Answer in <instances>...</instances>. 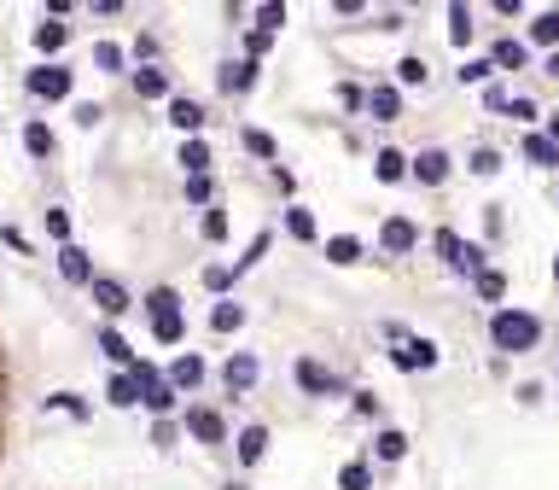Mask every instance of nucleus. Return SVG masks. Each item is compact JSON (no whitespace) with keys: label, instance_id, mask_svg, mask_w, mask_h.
<instances>
[{"label":"nucleus","instance_id":"obj_1","mask_svg":"<svg viewBox=\"0 0 559 490\" xmlns=\"http://www.w3.org/2000/svg\"><path fill=\"white\" fill-rule=\"evenodd\" d=\"M12 420H18V362L0 327V467H6V444H12Z\"/></svg>","mask_w":559,"mask_h":490},{"label":"nucleus","instance_id":"obj_2","mask_svg":"<svg viewBox=\"0 0 559 490\" xmlns=\"http://www.w3.org/2000/svg\"><path fill=\"white\" fill-rule=\"evenodd\" d=\"M495 333H501V345H513V350L536 345V321H530V315H501Z\"/></svg>","mask_w":559,"mask_h":490},{"label":"nucleus","instance_id":"obj_3","mask_svg":"<svg viewBox=\"0 0 559 490\" xmlns=\"http://www.w3.org/2000/svg\"><path fill=\"white\" fill-rule=\"evenodd\" d=\"M530 158H536L542 170H554V164H559V152H554V146H548V140H530Z\"/></svg>","mask_w":559,"mask_h":490},{"label":"nucleus","instance_id":"obj_4","mask_svg":"<svg viewBox=\"0 0 559 490\" xmlns=\"http://www.w3.org/2000/svg\"><path fill=\"white\" fill-rule=\"evenodd\" d=\"M536 41H559V12H542V18H536Z\"/></svg>","mask_w":559,"mask_h":490},{"label":"nucleus","instance_id":"obj_5","mask_svg":"<svg viewBox=\"0 0 559 490\" xmlns=\"http://www.w3.org/2000/svg\"><path fill=\"white\" fill-rule=\"evenodd\" d=\"M554 275H559V263H554Z\"/></svg>","mask_w":559,"mask_h":490}]
</instances>
